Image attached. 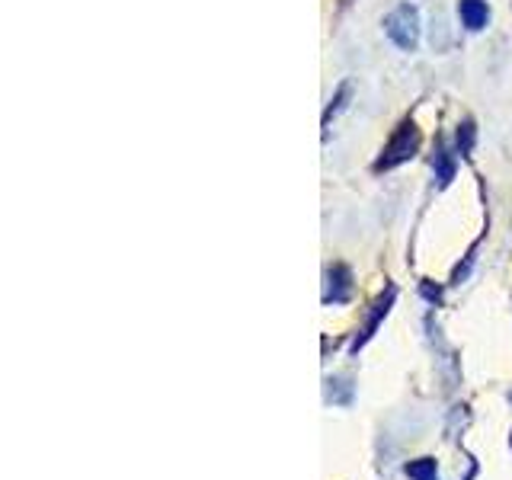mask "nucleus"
I'll return each instance as SVG.
<instances>
[{"label":"nucleus","mask_w":512,"mask_h":480,"mask_svg":"<svg viewBox=\"0 0 512 480\" xmlns=\"http://www.w3.org/2000/svg\"><path fill=\"white\" fill-rule=\"evenodd\" d=\"M423 148V132L420 125H416V119H400V125L391 132V138L384 141V148L378 151V157L372 160V173H391L397 167L410 164V160L420 154Z\"/></svg>","instance_id":"f257e3e1"},{"label":"nucleus","mask_w":512,"mask_h":480,"mask_svg":"<svg viewBox=\"0 0 512 480\" xmlns=\"http://www.w3.org/2000/svg\"><path fill=\"white\" fill-rule=\"evenodd\" d=\"M381 29H384V36L400 48V52H416V48H420V39H423L420 7L404 0V4H397L388 16H384Z\"/></svg>","instance_id":"f03ea898"},{"label":"nucleus","mask_w":512,"mask_h":480,"mask_svg":"<svg viewBox=\"0 0 512 480\" xmlns=\"http://www.w3.org/2000/svg\"><path fill=\"white\" fill-rule=\"evenodd\" d=\"M394 301H397V285H384V288H381V295L372 301V308H368L365 324L359 327V333H356V340H352L349 352H359L368 340H372V336L378 333V327H381V320L391 314Z\"/></svg>","instance_id":"7ed1b4c3"},{"label":"nucleus","mask_w":512,"mask_h":480,"mask_svg":"<svg viewBox=\"0 0 512 480\" xmlns=\"http://www.w3.org/2000/svg\"><path fill=\"white\" fill-rule=\"evenodd\" d=\"M455 176H458V154L452 144H448V138L439 135L436 144H432V186L448 189Z\"/></svg>","instance_id":"20e7f679"},{"label":"nucleus","mask_w":512,"mask_h":480,"mask_svg":"<svg viewBox=\"0 0 512 480\" xmlns=\"http://www.w3.org/2000/svg\"><path fill=\"white\" fill-rule=\"evenodd\" d=\"M352 301V269L346 263H333L324 272V304Z\"/></svg>","instance_id":"39448f33"},{"label":"nucleus","mask_w":512,"mask_h":480,"mask_svg":"<svg viewBox=\"0 0 512 480\" xmlns=\"http://www.w3.org/2000/svg\"><path fill=\"white\" fill-rule=\"evenodd\" d=\"M455 13H458V23L464 32H484L490 26V16H493L487 0H458Z\"/></svg>","instance_id":"423d86ee"},{"label":"nucleus","mask_w":512,"mask_h":480,"mask_svg":"<svg viewBox=\"0 0 512 480\" xmlns=\"http://www.w3.org/2000/svg\"><path fill=\"white\" fill-rule=\"evenodd\" d=\"M352 93H356V87H352V80H343V84L333 90V96H330L327 106H324V116H320V125H324V138L330 135L333 119L340 116V112H346V106H349V100H352Z\"/></svg>","instance_id":"0eeeda50"},{"label":"nucleus","mask_w":512,"mask_h":480,"mask_svg":"<svg viewBox=\"0 0 512 480\" xmlns=\"http://www.w3.org/2000/svg\"><path fill=\"white\" fill-rule=\"evenodd\" d=\"M474 144H477V122L474 119H461L458 128H455V138H452V148H455L458 160H471Z\"/></svg>","instance_id":"6e6552de"},{"label":"nucleus","mask_w":512,"mask_h":480,"mask_svg":"<svg viewBox=\"0 0 512 480\" xmlns=\"http://www.w3.org/2000/svg\"><path fill=\"white\" fill-rule=\"evenodd\" d=\"M404 474H407L410 480H439L436 458H416V461H410V464H407Z\"/></svg>","instance_id":"1a4fd4ad"},{"label":"nucleus","mask_w":512,"mask_h":480,"mask_svg":"<svg viewBox=\"0 0 512 480\" xmlns=\"http://www.w3.org/2000/svg\"><path fill=\"white\" fill-rule=\"evenodd\" d=\"M420 292H423V298H429L432 304H439V301H442V288H432V282H423V285H420Z\"/></svg>","instance_id":"9d476101"},{"label":"nucleus","mask_w":512,"mask_h":480,"mask_svg":"<svg viewBox=\"0 0 512 480\" xmlns=\"http://www.w3.org/2000/svg\"><path fill=\"white\" fill-rule=\"evenodd\" d=\"M509 445H512V432H509Z\"/></svg>","instance_id":"9b49d317"},{"label":"nucleus","mask_w":512,"mask_h":480,"mask_svg":"<svg viewBox=\"0 0 512 480\" xmlns=\"http://www.w3.org/2000/svg\"><path fill=\"white\" fill-rule=\"evenodd\" d=\"M509 400H512V394H509Z\"/></svg>","instance_id":"f8f14e48"}]
</instances>
